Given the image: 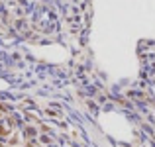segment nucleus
<instances>
[{
    "label": "nucleus",
    "mask_w": 155,
    "mask_h": 147,
    "mask_svg": "<svg viewBox=\"0 0 155 147\" xmlns=\"http://www.w3.org/2000/svg\"><path fill=\"white\" fill-rule=\"evenodd\" d=\"M0 136H6V129L4 128H0Z\"/></svg>",
    "instance_id": "nucleus-1"
}]
</instances>
